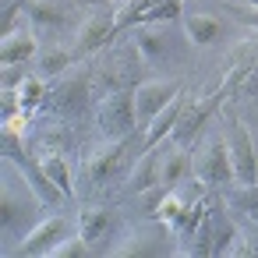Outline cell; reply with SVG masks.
Here are the masks:
<instances>
[{
  "label": "cell",
  "instance_id": "6da1fadb",
  "mask_svg": "<svg viewBox=\"0 0 258 258\" xmlns=\"http://www.w3.org/2000/svg\"><path fill=\"white\" fill-rule=\"evenodd\" d=\"M191 170L198 173L202 184H230V180H237V177H233V159H230V145H226L223 127H219V131H209V135L198 142V152H195V159H191Z\"/></svg>",
  "mask_w": 258,
  "mask_h": 258
},
{
  "label": "cell",
  "instance_id": "7a4b0ae2",
  "mask_svg": "<svg viewBox=\"0 0 258 258\" xmlns=\"http://www.w3.org/2000/svg\"><path fill=\"white\" fill-rule=\"evenodd\" d=\"M99 131L106 138H131L135 124H138V113H135V92L127 89H110L99 103Z\"/></svg>",
  "mask_w": 258,
  "mask_h": 258
},
{
  "label": "cell",
  "instance_id": "3957f363",
  "mask_svg": "<svg viewBox=\"0 0 258 258\" xmlns=\"http://www.w3.org/2000/svg\"><path fill=\"white\" fill-rule=\"evenodd\" d=\"M223 135H226V145H230L237 184H251L254 173H258V159H254V145H251V135H247L244 120L237 113H226L223 117Z\"/></svg>",
  "mask_w": 258,
  "mask_h": 258
},
{
  "label": "cell",
  "instance_id": "277c9868",
  "mask_svg": "<svg viewBox=\"0 0 258 258\" xmlns=\"http://www.w3.org/2000/svg\"><path fill=\"white\" fill-rule=\"evenodd\" d=\"M117 36V11H110L106 4H99L96 11H89V18L78 29V43H75V57H89L99 46H106Z\"/></svg>",
  "mask_w": 258,
  "mask_h": 258
},
{
  "label": "cell",
  "instance_id": "5b68a950",
  "mask_svg": "<svg viewBox=\"0 0 258 258\" xmlns=\"http://www.w3.org/2000/svg\"><path fill=\"white\" fill-rule=\"evenodd\" d=\"M177 92H180V78H149V82H138L135 85V113H138V124L145 127Z\"/></svg>",
  "mask_w": 258,
  "mask_h": 258
},
{
  "label": "cell",
  "instance_id": "8992f818",
  "mask_svg": "<svg viewBox=\"0 0 258 258\" xmlns=\"http://www.w3.org/2000/svg\"><path fill=\"white\" fill-rule=\"evenodd\" d=\"M127 149H131V138H106V145L89 156V166H85V170H89V180H92V184L113 180V177L120 173V166H124Z\"/></svg>",
  "mask_w": 258,
  "mask_h": 258
},
{
  "label": "cell",
  "instance_id": "52a82bcc",
  "mask_svg": "<svg viewBox=\"0 0 258 258\" xmlns=\"http://www.w3.org/2000/svg\"><path fill=\"white\" fill-rule=\"evenodd\" d=\"M163 251H170V237H166L163 223L138 226V230L127 233V240H120L113 247V254H163Z\"/></svg>",
  "mask_w": 258,
  "mask_h": 258
},
{
  "label": "cell",
  "instance_id": "ba28073f",
  "mask_svg": "<svg viewBox=\"0 0 258 258\" xmlns=\"http://www.w3.org/2000/svg\"><path fill=\"white\" fill-rule=\"evenodd\" d=\"M50 96H53L50 103H53V110L60 117H78L82 106H85V96H89V75L85 71L82 75H68Z\"/></svg>",
  "mask_w": 258,
  "mask_h": 258
},
{
  "label": "cell",
  "instance_id": "9c48e42d",
  "mask_svg": "<svg viewBox=\"0 0 258 258\" xmlns=\"http://www.w3.org/2000/svg\"><path fill=\"white\" fill-rule=\"evenodd\" d=\"M159 184H163V152H159V145H152V149H142V159L135 163L127 187L135 195H145V191H152Z\"/></svg>",
  "mask_w": 258,
  "mask_h": 258
},
{
  "label": "cell",
  "instance_id": "30bf717a",
  "mask_svg": "<svg viewBox=\"0 0 258 258\" xmlns=\"http://www.w3.org/2000/svg\"><path fill=\"white\" fill-rule=\"evenodd\" d=\"M64 216H50V219H43L22 244H18V254H50L60 240H64Z\"/></svg>",
  "mask_w": 258,
  "mask_h": 258
},
{
  "label": "cell",
  "instance_id": "8fae6325",
  "mask_svg": "<svg viewBox=\"0 0 258 258\" xmlns=\"http://www.w3.org/2000/svg\"><path fill=\"white\" fill-rule=\"evenodd\" d=\"M131 43H135V50H138L142 64H159V60H166V57H170L166 36H163V32H159V25H152V22L135 25V29H131Z\"/></svg>",
  "mask_w": 258,
  "mask_h": 258
},
{
  "label": "cell",
  "instance_id": "7c38bea8",
  "mask_svg": "<svg viewBox=\"0 0 258 258\" xmlns=\"http://www.w3.org/2000/svg\"><path fill=\"white\" fill-rule=\"evenodd\" d=\"M180 110H184V96L177 92L149 124H145V138H142V145L145 149H152V145H159L166 135H173V127H177V120H180Z\"/></svg>",
  "mask_w": 258,
  "mask_h": 258
},
{
  "label": "cell",
  "instance_id": "4fadbf2b",
  "mask_svg": "<svg viewBox=\"0 0 258 258\" xmlns=\"http://www.w3.org/2000/svg\"><path fill=\"white\" fill-rule=\"evenodd\" d=\"M180 25H184V32H187V39L195 46H212L223 36V22L212 18V15H202V11H187L180 18Z\"/></svg>",
  "mask_w": 258,
  "mask_h": 258
},
{
  "label": "cell",
  "instance_id": "5bb4252c",
  "mask_svg": "<svg viewBox=\"0 0 258 258\" xmlns=\"http://www.w3.org/2000/svg\"><path fill=\"white\" fill-rule=\"evenodd\" d=\"M32 53H36V36H29V32H8L4 46H0V64L15 68V64H25Z\"/></svg>",
  "mask_w": 258,
  "mask_h": 258
},
{
  "label": "cell",
  "instance_id": "9a60e30c",
  "mask_svg": "<svg viewBox=\"0 0 258 258\" xmlns=\"http://www.w3.org/2000/svg\"><path fill=\"white\" fill-rule=\"evenodd\" d=\"M191 170V156L184 152V145H173L170 152H163V184L166 187H177Z\"/></svg>",
  "mask_w": 258,
  "mask_h": 258
},
{
  "label": "cell",
  "instance_id": "2e32d148",
  "mask_svg": "<svg viewBox=\"0 0 258 258\" xmlns=\"http://www.w3.org/2000/svg\"><path fill=\"white\" fill-rule=\"evenodd\" d=\"M205 216H209V198H198L195 205H184V212L173 219V226H177V240H184V244H187V240H191V233L198 230V223H202ZM184 244H180V247H184ZM180 247H177V251H180Z\"/></svg>",
  "mask_w": 258,
  "mask_h": 258
},
{
  "label": "cell",
  "instance_id": "e0dca14e",
  "mask_svg": "<svg viewBox=\"0 0 258 258\" xmlns=\"http://www.w3.org/2000/svg\"><path fill=\"white\" fill-rule=\"evenodd\" d=\"M39 166L46 170V177H50L68 198L75 195V187H71V170H68V159H64L60 152H43V156H39Z\"/></svg>",
  "mask_w": 258,
  "mask_h": 258
},
{
  "label": "cell",
  "instance_id": "ac0fdd59",
  "mask_svg": "<svg viewBox=\"0 0 258 258\" xmlns=\"http://www.w3.org/2000/svg\"><path fill=\"white\" fill-rule=\"evenodd\" d=\"M110 216H113V212H110V209H103V205H96V209H85V212H82V219H78V226H82L78 233H82L89 244H96V240L106 233V226H110Z\"/></svg>",
  "mask_w": 258,
  "mask_h": 258
},
{
  "label": "cell",
  "instance_id": "d6986e66",
  "mask_svg": "<svg viewBox=\"0 0 258 258\" xmlns=\"http://www.w3.org/2000/svg\"><path fill=\"white\" fill-rule=\"evenodd\" d=\"M230 205H233L237 212H244L247 223H254V219H258V184L251 180V184L233 187V191H230Z\"/></svg>",
  "mask_w": 258,
  "mask_h": 258
},
{
  "label": "cell",
  "instance_id": "ffe728a7",
  "mask_svg": "<svg viewBox=\"0 0 258 258\" xmlns=\"http://www.w3.org/2000/svg\"><path fill=\"white\" fill-rule=\"evenodd\" d=\"M71 64H75V50L53 46V50H46V53L39 57V75H43V78H53V75H60V71L71 68Z\"/></svg>",
  "mask_w": 258,
  "mask_h": 258
},
{
  "label": "cell",
  "instance_id": "44dd1931",
  "mask_svg": "<svg viewBox=\"0 0 258 258\" xmlns=\"http://www.w3.org/2000/svg\"><path fill=\"white\" fill-rule=\"evenodd\" d=\"M25 15H29L36 25H60V22H64V11L53 4V0H29V4H25Z\"/></svg>",
  "mask_w": 258,
  "mask_h": 258
},
{
  "label": "cell",
  "instance_id": "7402d4cb",
  "mask_svg": "<svg viewBox=\"0 0 258 258\" xmlns=\"http://www.w3.org/2000/svg\"><path fill=\"white\" fill-rule=\"evenodd\" d=\"M29 216V209H22V202L15 198V187H4V230H22V219Z\"/></svg>",
  "mask_w": 258,
  "mask_h": 258
},
{
  "label": "cell",
  "instance_id": "603a6c76",
  "mask_svg": "<svg viewBox=\"0 0 258 258\" xmlns=\"http://www.w3.org/2000/svg\"><path fill=\"white\" fill-rule=\"evenodd\" d=\"M43 96H46L43 75H29V78H22V82H18V103H22V106H36Z\"/></svg>",
  "mask_w": 258,
  "mask_h": 258
},
{
  "label": "cell",
  "instance_id": "cb8c5ba5",
  "mask_svg": "<svg viewBox=\"0 0 258 258\" xmlns=\"http://www.w3.org/2000/svg\"><path fill=\"white\" fill-rule=\"evenodd\" d=\"M89 251H92V244H89V240L78 233V237H71V240H60V244H57L50 254H53V258H75V254L82 258V254H89Z\"/></svg>",
  "mask_w": 258,
  "mask_h": 258
},
{
  "label": "cell",
  "instance_id": "d4e9b609",
  "mask_svg": "<svg viewBox=\"0 0 258 258\" xmlns=\"http://www.w3.org/2000/svg\"><path fill=\"white\" fill-rule=\"evenodd\" d=\"M237 89H240V96H254V99H258V64L244 68V75H240Z\"/></svg>",
  "mask_w": 258,
  "mask_h": 258
},
{
  "label": "cell",
  "instance_id": "484cf974",
  "mask_svg": "<svg viewBox=\"0 0 258 258\" xmlns=\"http://www.w3.org/2000/svg\"><path fill=\"white\" fill-rule=\"evenodd\" d=\"M233 11H237V15H240V18H244L247 25H254V29H258V4L244 0V4H240V8H233Z\"/></svg>",
  "mask_w": 258,
  "mask_h": 258
},
{
  "label": "cell",
  "instance_id": "4316f807",
  "mask_svg": "<svg viewBox=\"0 0 258 258\" xmlns=\"http://www.w3.org/2000/svg\"><path fill=\"white\" fill-rule=\"evenodd\" d=\"M85 8H99V4H106V0H82Z\"/></svg>",
  "mask_w": 258,
  "mask_h": 258
},
{
  "label": "cell",
  "instance_id": "83f0119b",
  "mask_svg": "<svg viewBox=\"0 0 258 258\" xmlns=\"http://www.w3.org/2000/svg\"><path fill=\"white\" fill-rule=\"evenodd\" d=\"M106 4H127V0H106Z\"/></svg>",
  "mask_w": 258,
  "mask_h": 258
}]
</instances>
